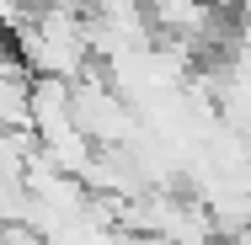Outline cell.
<instances>
[{"instance_id": "1", "label": "cell", "mask_w": 251, "mask_h": 245, "mask_svg": "<svg viewBox=\"0 0 251 245\" xmlns=\"http://www.w3.org/2000/svg\"><path fill=\"white\" fill-rule=\"evenodd\" d=\"M214 5H225V0H214Z\"/></svg>"}]
</instances>
